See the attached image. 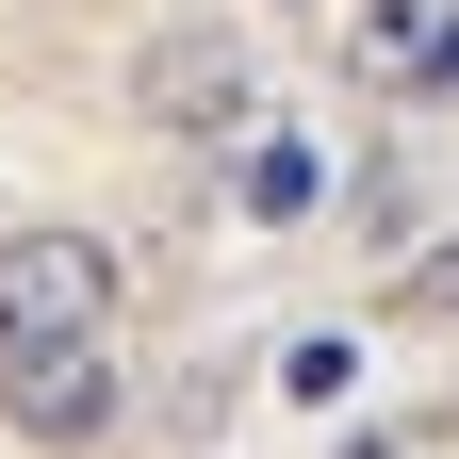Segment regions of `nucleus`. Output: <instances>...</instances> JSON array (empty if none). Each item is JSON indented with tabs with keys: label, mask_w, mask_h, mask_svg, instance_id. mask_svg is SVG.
Wrapping results in <instances>:
<instances>
[{
	"label": "nucleus",
	"mask_w": 459,
	"mask_h": 459,
	"mask_svg": "<svg viewBox=\"0 0 459 459\" xmlns=\"http://www.w3.org/2000/svg\"><path fill=\"white\" fill-rule=\"evenodd\" d=\"M0 427L33 459H82L132 427V361H115V328H49V344H0Z\"/></svg>",
	"instance_id": "1"
},
{
	"label": "nucleus",
	"mask_w": 459,
	"mask_h": 459,
	"mask_svg": "<svg viewBox=\"0 0 459 459\" xmlns=\"http://www.w3.org/2000/svg\"><path fill=\"white\" fill-rule=\"evenodd\" d=\"M132 115H148V132H197V148H230V132H247V115H263V66H247V49H230V33H148L132 49Z\"/></svg>",
	"instance_id": "2"
},
{
	"label": "nucleus",
	"mask_w": 459,
	"mask_h": 459,
	"mask_svg": "<svg viewBox=\"0 0 459 459\" xmlns=\"http://www.w3.org/2000/svg\"><path fill=\"white\" fill-rule=\"evenodd\" d=\"M115 328V247L99 230H0V344Z\"/></svg>",
	"instance_id": "3"
},
{
	"label": "nucleus",
	"mask_w": 459,
	"mask_h": 459,
	"mask_svg": "<svg viewBox=\"0 0 459 459\" xmlns=\"http://www.w3.org/2000/svg\"><path fill=\"white\" fill-rule=\"evenodd\" d=\"M312 197H328V148H312V132H263V115H247V213H263V230H296Z\"/></svg>",
	"instance_id": "4"
},
{
	"label": "nucleus",
	"mask_w": 459,
	"mask_h": 459,
	"mask_svg": "<svg viewBox=\"0 0 459 459\" xmlns=\"http://www.w3.org/2000/svg\"><path fill=\"white\" fill-rule=\"evenodd\" d=\"M279 394H296V411H344V394H361V344H344V328L279 344Z\"/></svg>",
	"instance_id": "5"
},
{
	"label": "nucleus",
	"mask_w": 459,
	"mask_h": 459,
	"mask_svg": "<svg viewBox=\"0 0 459 459\" xmlns=\"http://www.w3.org/2000/svg\"><path fill=\"white\" fill-rule=\"evenodd\" d=\"M394 312H411V328H459V247H427L411 279H394Z\"/></svg>",
	"instance_id": "6"
},
{
	"label": "nucleus",
	"mask_w": 459,
	"mask_h": 459,
	"mask_svg": "<svg viewBox=\"0 0 459 459\" xmlns=\"http://www.w3.org/2000/svg\"><path fill=\"white\" fill-rule=\"evenodd\" d=\"M394 82H427V99H459V0H427V33H411V66Z\"/></svg>",
	"instance_id": "7"
},
{
	"label": "nucleus",
	"mask_w": 459,
	"mask_h": 459,
	"mask_svg": "<svg viewBox=\"0 0 459 459\" xmlns=\"http://www.w3.org/2000/svg\"><path fill=\"white\" fill-rule=\"evenodd\" d=\"M411 33H427V0H361V49H377V66H411Z\"/></svg>",
	"instance_id": "8"
}]
</instances>
